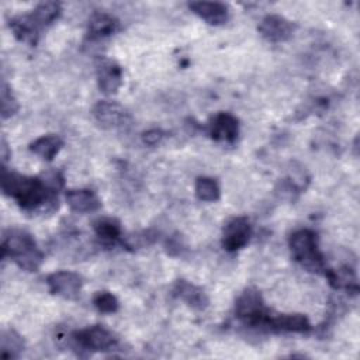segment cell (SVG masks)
<instances>
[{
	"instance_id": "cell-26",
	"label": "cell",
	"mask_w": 360,
	"mask_h": 360,
	"mask_svg": "<svg viewBox=\"0 0 360 360\" xmlns=\"http://www.w3.org/2000/svg\"><path fill=\"white\" fill-rule=\"evenodd\" d=\"M153 240H155V236L150 233V231H143L141 233L127 236L125 240L122 239V243H125L131 249H136V248H142L145 245H150Z\"/></svg>"
},
{
	"instance_id": "cell-4",
	"label": "cell",
	"mask_w": 360,
	"mask_h": 360,
	"mask_svg": "<svg viewBox=\"0 0 360 360\" xmlns=\"http://www.w3.org/2000/svg\"><path fill=\"white\" fill-rule=\"evenodd\" d=\"M270 314L260 292L253 287L245 288L235 301V315L246 326L266 328Z\"/></svg>"
},
{
	"instance_id": "cell-25",
	"label": "cell",
	"mask_w": 360,
	"mask_h": 360,
	"mask_svg": "<svg viewBox=\"0 0 360 360\" xmlns=\"http://www.w3.org/2000/svg\"><path fill=\"white\" fill-rule=\"evenodd\" d=\"M93 305L101 314H115L118 311V300L108 291H98L93 297Z\"/></svg>"
},
{
	"instance_id": "cell-11",
	"label": "cell",
	"mask_w": 360,
	"mask_h": 360,
	"mask_svg": "<svg viewBox=\"0 0 360 360\" xmlns=\"http://www.w3.org/2000/svg\"><path fill=\"white\" fill-rule=\"evenodd\" d=\"M208 134L217 142L233 143L239 134L238 118L229 112H218L208 122Z\"/></svg>"
},
{
	"instance_id": "cell-6",
	"label": "cell",
	"mask_w": 360,
	"mask_h": 360,
	"mask_svg": "<svg viewBox=\"0 0 360 360\" xmlns=\"http://www.w3.org/2000/svg\"><path fill=\"white\" fill-rule=\"evenodd\" d=\"M91 112L97 124L107 129L125 128L131 122L129 111L117 101L101 100L94 104Z\"/></svg>"
},
{
	"instance_id": "cell-3",
	"label": "cell",
	"mask_w": 360,
	"mask_h": 360,
	"mask_svg": "<svg viewBox=\"0 0 360 360\" xmlns=\"http://www.w3.org/2000/svg\"><path fill=\"white\" fill-rule=\"evenodd\" d=\"M288 246L295 262L309 271L325 270V260L318 248V238L312 229L302 228L291 233Z\"/></svg>"
},
{
	"instance_id": "cell-21",
	"label": "cell",
	"mask_w": 360,
	"mask_h": 360,
	"mask_svg": "<svg viewBox=\"0 0 360 360\" xmlns=\"http://www.w3.org/2000/svg\"><path fill=\"white\" fill-rule=\"evenodd\" d=\"M62 14V4L58 1H44L39 3L31 13V18L34 20V22L39 27H48L51 25L53 21H56L59 18V15Z\"/></svg>"
},
{
	"instance_id": "cell-28",
	"label": "cell",
	"mask_w": 360,
	"mask_h": 360,
	"mask_svg": "<svg viewBox=\"0 0 360 360\" xmlns=\"http://www.w3.org/2000/svg\"><path fill=\"white\" fill-rule=\"evenodd\" d=\"M163 136H165L163 131L153 128V129H148L142 134V141H143V143H146L149 146H155L163 139Z\"/></svg>"
},
{
	"instance_id": "cell-8",
	"label": "cell",
	"mask_w": 360,
	"mask_h": 360,
	"mask_svg": "<svg viewBox=\"0 0 360 360\" xmlns=\"http://www.w3.org/2000/svg\"><path fill=\"white\" fill-rule=\"evenodd\" d=\"M257 31L269 42H284L292 37L295 24L283 15L267 14L259 22Z\"/></svg>"
},
{
	"instance_id": "cell-13",
	"label": "cell",
	"mask_w": 360,
	"mask_h": 360,
	"mask_svg": "<svg viewBox=\"0 0 360 360\" xmlns=\"http://www.w3.org/2000/svg\"><path fill=\"white\" fill-rule=\"evenodd\" d=\"M188 8L211 25H222L229 18V8L221 1H191Z\"/></svg>"
},
{
	"instance_id": "cell-14",
	"label": "cell",
	"mask_w": 360,
	"mask_h": 360,
	"mask_svg": "<svg viewBox=\"0 0 360 360\" xmlns=\"http://www.w3.org/2000/svg\"><path fill=\"white\" fill-rule=\"evenodd\" d=\"M173 294L186 302L190 308L197 311L205 309L210 302L205 291L187 280H177L173 285Z\"/></svg>"
},
{
	"instance_id": "cell-18",
	"label": "cell",
	"mask_w": 360,
	"mask_h": 360,
	"mask_svg": "<svg viewBox=\"0 0 360 360\" xmlns=\"http://www.w3.org/2000/svg\"><path fill=\"white\" fill-rule=\"evenodd\" d=\"M325 276L329 281V284L335 290H345L352 294H357L359 285H357V277L352 267L342 266L338 269H326Z\"/></svg>"
},
{
	"instance_id": "cell-24",
	"label": "cell",
	"mask_w": 360,
	"mask_h": 360,
	"mask_svg": "<svg viewBox=\"0 0 360 360\" xmlns=\"http://www.w3.org/2000/svg\"><path fill=\"white\" fill-rule=\"evenodd\" d=\"M0 104H1V118L3 120L8 118V117H13L20 108L18 101H17V98L14 97V94L11 91V87L4 80L1 82Z\"/></svg>"
},
{
	"instance_id": "cell-2",
	"label": "cell",
	"mask_w": 360,
	"mask_h": 360,
	"mask_svg": "<svg viewBox=\"0 0 360 360\" xmlns=\"http://www.w3.org/2000/svg\"><path fill=\"white\" fill-rule=\"evenodd\" d=\"M1 255L11 259L25 271H37L44 260V255L37 246L31 233L22 229H7L1 238Z\"/></svg>"
},
{
	"instance_id": "cell-9",
	"label": "cell",
	"mask_w": 360,
	"mask_h": 360,
	"mask_svg": "<svg viewBox=\"0 0 360 360\" xmlns=\"http://www.w3.org/2000/svg\"><path fill=\"white\" fill-rule=\"evenodd\" d=\"M96 76L98 89L105 94H114L122 84V69L110 58H98L96 62Z\"/></svg>"
},
{
	"instance_id": "cell-22",
	"label": "cell",
	"mask_w": 360,
	"mask_h": 360,
	"mask_svg": "<svg viewBox=\"0 0 360 360\" xmlns=\"http://www.w3.org/2000/svg\"><path fill=\"white\" fill-rule=\"evenodd\" d=\"M24 347H25L24 340L17 330L8 328L1 332L0 349H1L3 359H17L24 350Z\"/></svg>"
},
{
	"instance_id": "cell-16",
	"label": "cell",
	"mask_w": 360,
	"mask_h": 360,
	"mask_svg": "<svg viewBox=\"0 0 360 360\" xmlns=\"http://www.w3.org/2000/svg\"><path fill=\"white\" fill-rule=\"evenodd\" d=\"M8 25L18 41L28 44L31 46H34L38 42L41 28L34 22L30 14H22L11 18Z\"/></svg>"
},
{
	"instance_id": "cell-1",
	"label": "cell",
	"mask_w": 360,
	"mask_h": 360,
	"mask_svg": "<svg viewBox=\"0 0 360 360\" xmlns=\"http://www.w3.org/2000/svg\"><path fill=\"white\" fill-rule=\"evenodd\" d=\"M1 190L28 212H46L58 207V190L42 176H25L1 167Z\"/></svg>"
},
{
	"instance_id": "cell-15",
	"label": "cell",
	"mask_w": 360,
	"mask_h": 360,
	"mask_svg": "<svg viewBox=\"0 0 360 360\" xmlns=\"http://www.w3.org/2000/svg\"><path fill=\"white\" fill-rule=\"evenodd\" d=\"M66 202L75 212H93L101 207L100 198L89 188H76L66 191Z\"/></svg>"
},
{
	"instance_id": "cell-10",
	"label": "cell",
	"mask_w": 360,
	"mask_h": 360,
	"mask_svg": "<svg viewBox=\"0 0 360 360\" xmlns=\"http://www.w3.org/2000/svg\"><path fill=\"white\" fill-rule=\"evenodd\" d=\"M48 288L52 294L66 300H75L83 285V280L73 271H55L46 277Z\"/></svg>"
},
{
	"instance_id": "cell-27",
	"label": "cell",
	"mask_w": 360,
	"mask_h": 360,
	"mask_svg": "<svg viewBox=\"0 0 360 360\" xmlns=\"http://www.w3.org/2000/svg\"><path fill=\"white\" fill-rule=\"evenodd\" d=\"M186 250V243L181 235L174 233L167 238L166 240V252L170 256H181L183 252Z\"/></svg>"
},
{
	"instance_id": "cell-5",
	"label": "cell",
	"mask_w": 360,
	"mask_h": 360,
	"mask_svg": "<svg viewBox=\"0 0 360 360\" xmlns=\"http://www.w3.org/2000/svg\"><path fill=\"white\" fill-rule=\"evenodd\" d=\"M70 339L77 349L89 352H107L117 345L115 335L100 325L76 330L70 335Z\"/></svg>"
},
{
	"instance_id": "cell-29",
	"label": "cell",
	"mask_w": 360,
	"mask_h": 360,
	"mask_svg": "<svg viewBox=\"0 0 360 360\" xmlns=\"http://www.w3.org/2000/svg\"><path fill=\"white\" fill-rule=\"evenodd\" d=\"M0 155H1V162L4 165V162L7 160L10 152H8V146H7V142L4 138H1V146H0Z\"/></svg>"
},
{
	"instance_id": "cell-12",
	"label": "cell",
	"mask_w": 360,
	"mask_h": 360,
	"mask_svg": "<svg viewBox=\"0 0 360 360\" xmlns=\"http://www.w3.org/2000/svg\"><path fill=\"white\" fill-rule=\"evenodd\" d=\"M266 329L273 332L307 333L311 330V323L302 314H270Z\"/></svg>"
},
{
	"instance_id": "cell-20",
	"label": "cell",
	"mask_w": 360,
	"mask_h": 360,
	"mask_svg": "<svg viewBox=\"0 0 360 360\" xmlns=\"http://www.w3.org/2000/svg\"><path fill=\"white\" fill-rule=\"evenodd\" d=\"M93 229L98 236V239H101V242L107 245L118 242L122 235L121 224L115 218H110V217L97 218L93 222Z\"/></svg>"
},
{
	"instance_id": "cell-23",
	"label": "cell",
	"mask_w": 360,
	"mask_h": 360,
	"mask_svg": "<svg viewBox=\"0 0 360 360\" xmlns=\"http://www.w3.org/2000/svg\"><path fill=\"white\" fill-rule=\"evenodd\" d=\"M194 190L200 201L214 202V201H218L221 197L219 184L212 177H198L195 180Z\"/></svg>"
},
{
	"instance_id": "cell-17",
	"label": "cell",
	"mask_w": 360,
	"mask_h": 360,
	"mask_svg": "<svg viewBox=\"0 0 360 360\" xmlns=\"http://www.w3.org/2000/svg\"><path fill=\"white\" fill-rule=\"evenodd\" d=\"M118 30V20L108 13L96 11L90 15L87 34L91 39H100L112 35Z\"/></svg>"
},
{
	"instance_id": "cell-7",
	"label": "cell",
	"mask_w": 360,
	"mask_h": 360,
	"mask_svg": "<svg viewBox=\"0 0 360 360\" xmlns=\"http://www.w3.org/2000/svg\"><path fill=\"white\" fill-rule=\"evenodd\" d=\"M252 226L246 217H235L229 219L222 231V248L226 252H236L245 248L250 239Z\"/></svg>"
},
{
	"instance_id": "cell-19",
	"label": "cell",
	"mask_w": 360,
	"mask_h": 360,
	"mask_svg": "<svg viewBox=\"0 0 360 360\" xmlns=\"http://www.w3.org/2000/svg\"><path fill=\"white\" fill-rule=\"evenodd\" d=\"M63 146V141L59 135L48 134L37 138L30 143V150L44 160H52Z\"/></svg>"
}]
</instances>
